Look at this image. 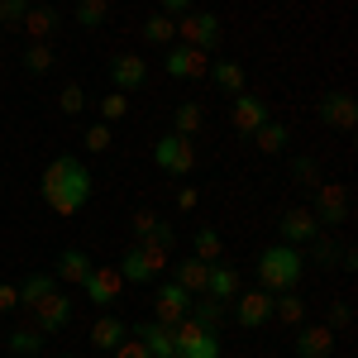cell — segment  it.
Segmentation results:
<instances>
[{
    "label": "cell",
    "mask_w": 358,
    "mask_h": 358,
    "mask_svg": "<svg viewBox=\"0 0 358 358\" xmlns=\"http://www.w3.org/2000/svg\"><path fill=\"white\" fill-rule=\"evenodd\" d=\"M38 196H43V206L53 210V215H77L86 201H91V172H86L72 153H62L53 163L43 167V177H38Z\"/></svg>",
    "instance_id": "cell-1"
},
{
    "label": "cell",
    "mask_w": 358,
    "mask_h": 358,
    "mask_svg": "<svg viewBox=\"0 0 358 358\" xmlns=\"http://www.w3.org/2000/svg\"><path fill=\"white\" fill-rule=\"evenodd\" d=\"M301 273H306V253L296 244H273V248H263V253H258V287H263V292H273V296L296 292Z\"/></svg>",
    "instance_id": "cell-2"
},
{
    "label": "cell",
    "mask_w": 358,
    "mask_h": 358,
    "mask_svg": "<svg viewBox=\"0 0 358 358\" xmlns=\"http://www.w3.org/2000/svg\"><path fill=\"white\" fill-rule=\"evenodd\" d=\"M220 15L215 10H187L182 20H177V43H187V48H201V53H210L215 43H220Z\"/></svg>",
    "instance_id": "cell-3"
},
{
    "label": "cell",
    "mask_w": 358,
    "mask_h": 358,
    "mask_svg": "<svg viewBox=\"0 0 358 358\" xmlns=\"http://www.w3.org/2000/svg\"><path fill=\"white\" fill-rule=\"evenodd\" d=\"M153 163L163 167L167 177H192L196 172V138L163 134L158 143H153Z\"/></svg>",
    "instance_id": "cell-4"
},
{
    "label": "cell",
    "mask_w": 358,
    "mask_h": 358,
    "mask_svg": "<svg viewBox=\"0 0 358 358\" xmlns=\"http://www.w3.org/2000/svg\"><path fill=\"white\" fill-rule=\"evenodd\" d=\"M229 320L239 325V330H263L268 320H273V292H263V287H248L234 296V310H229Z\"/></svg>",
    "instance_id": "cell-5"
},
{
    "label": "cell",
    "mask_w": 358,
    "mask_h": 358,
    "mask_svg": "<svg viewBox=\"0 0 358 358\" xmlns=\"http://www.w3.org/2000/svg\"><path fill=\"white\" fill-rule=\"evenodd\" d=\"M29 315H34V325H38L43 334H62L67 325H72V296H67L62 287H53V292L38 296V306H34Z\"/></svg>",
    "instance_id": "cell-6"
},
{
    "label": "cell",
    "mask_w": 358,
    "mask_h": 358,
    "mask_svg": "<svg viewBox=\"0 0 358 358\" xmlns=\"http://www.w3.org/2000/svg\"><path fill=\"white\" fill-rule=\"evenodd\" d=\"M172 334H177V358H220V334L201 330L192 315H187V320H177Z\"/></svg>",
    "instance_id": "cell-7"
},
{
    "label": "cell",
    "mask_w": 358,
    "mask_h": 358,
    "mask_svg": "<svg viewBox=\"0 0 358 358\" xmlns=\"http://www.w3.org/2000/svg\"><path fill=\"white\" fill-rule=\"evenodd\" d=\"M163 67H167V77H172V82H196V77H206V72H210V53L187 48V43H167Z\"/></svg>",
    "instance_id": "cell-8"
},
{
    "label": "cell",
    "mask_w": 358,
    "mask_h": 358,
    "mask_svg": "<svg viewBox=\"0 0 358 358\" xmlns=\"http://www.w3.org/2000/svg\"><path fill=\"white\" fill-rule=\"evenodd\" d=\"M310 215H315V220L320 224H344L349 220V187H344V182H320V187H315V210H310Z\"/></svg>",
    "instance_id": "cell-9"
},
{
    "label": "cell",
    "mask_w": 358,
    "mask_h": 358,
    "mask_svg": "<svg viewBox=\"0 0 358 358\" xmlns=\"http://www.w3.org/2000/svg\"><path fill=\"white\" fill-rule=\"evenodd\" d=\"M268 120H273V110H268L263 96H253V91H239V96H234V106H229V124H234L244 138H253V129L268 124Z\"/></svg>",
    "instance_id": "cell-10"
},
{
    "label": "cell",
    "mask_w": 358,
    "mask_h": 358,
    "mask_svg": "<svg viewBox=\"0 0 358 358\" xmlns=\"http://www.w3.org/2000/svg\"><path fill=\"white\" fill-rule=\"evenodd\" d=\"M187 310H192V292H182L177 282H158V292H153V320L177 325V320H187Z\"/></svg>",
    "instance_id": "cell-11"
},
{
    "label": "cell",
    "mask_w": 358,
    "mask_h": 358,
    "mask_svg": "<svg viewBox=\"0 0 358 358\" xmlns=\"http://www.w3.org/2000/svg\"><path fill=\"white\" fill-rule=\"evenodd\" d=\"M320 124H325V129H344V134H349V129L358 124L354 96H349V91H325V96H320Z\"/></svg>",
    "instance_id": "cell-12"
},
{
    "label": "cell",
    "mask_w": 358,
    "mask_h": 358,
    "mask_svg": "<svg viewBox=\"0 0 358 358\" xmlns=\"http://www.w3.org/2000/svg\"><path fill=\"white\" fill-rule=\"evenodd\" d=\"M277 234H282V244H310L315 234H320V220L310 215V206H292L282 220H277Z\"/></svg>",
    "instance_id": "cell-13"
},
{
    "label": "cell",
    "mask_w": 358,
    "mask_h": 358,
    "mask_svg": "<svg viewBox=\"0 0 358 358\" xmlns=\"http://www.w3.org/2000/svg\"><path fill=\"white\" fill-rule=\"evenodd\" d=\"M106 72H110L115 91H124V96H129V91H138V86L148 82V62H143L138 53H115Z\"/></svg>",
    "instance_id": "cell-14"
},
{
    "label": "cell",
    "mask_w": 358,
    "mask_h": 358,
    "mask_svg": "<svg viewBox=\"0 0 358 358\" xmlns=\"http://www.w3.org/2000/svg\"><path fill=\"white\" fill-rule=\"evenodd\" d=\"M86 296L96 306H115L120 296H124V277H120V268H91L86 273Z\"/></svg>",
    "instance_id": "cell-15"
},
{
    "label": "cell",
    "mask_w": 358,
    "mask_h": 358,
    "mask_svg": "<svg viewBox=\"0 0 358 358\" xmlns=\"http://www.w3.org/2000/svg\"><path fill=\"white\" fill-rule=\"evenodd\" d=\"M292 349H296V358H330L334 354V330L330 325H296Z\"/></svg>",
    "instance_id": "cell-16"
},
{
    "label": "cell",
    "mask_w": 358,
    "mask_h": 358,
    "mask_svg": "<svg viewBox=\"0 0 358 358\" xmlns=\"http://www.w3.org/2000/svg\"><path fill=\"white\" fill-rule=\"evenodd\" d=\"M57 29H62V10L57 5H29L24 24H20V34H29L34 43H48Z\"/></svg>",
    "instance_id": "cell-17"
},
{
    "label": "cell",
    "mask_w": 358,
    "mask_h": 358,
    "mask_svg": "<svg viewBox=\"0 0 358 358\" xmlns=\"http://www.w3.org/2000/svg\"><path fill=\"white\" fill-rule=\"evenodd\" d=\"M134 334L143 339V349L153 358H177V334H172V325H163V320H138Z\"/></svg>",
    "instance_id": "cell-18"
},
{
    "label": "cell",
    "mask_w": 358,
    "mask_h": 358,
    "mask_svg": "<svg viewBox=\"0 0 358 358\" xmlns=\"http://www.w3.org/2000/svg\"><path fill=\"white\" fill-rule=\"evenodd\" d=\"M192 315L201 330H210V334H220L224 325H229V301H215V296H192Z\"/></svg>",
    "instance_id": "cell-19"
},
{
    "label": "cell",
    "mask_w": 358,
    "mask_h": 358,
    "mask_svg": "<svg viewBox=\"0 0 358 358\" xmlns=\"http://www.w3.org/2000/svg\"><path fill=\"white\" fill-rule=\"evenodd\" d=\"M244 292V282L234 268H224V263H210V273H206V296H215V301H234Z\"/></svg>",
    "instance_id": "cell-20"
},
{
    "label": "cell",
    "mask_w": 358,
    "mask_h": 358,
    "mask_svg": "<svg viewBox=\"0 0 358 358\" xmlns=\"http://www.w3.org/2000/svg\"><path fill=\"white\" fill-rule=\"evenodd\" d=\"M124 334H129V330H124V320H120V315H101V320L91 325L86 339H91V349H96V354H115V344H120Z\"/></svg>",
    "instance_id": "cell-21"
},
{
    "label": "cell",
    "mask_w": 358,
    "mask_h": 358,
    "mask_svg": "<svg viewBox=\"0 0 358 358\" xmlns=\"http://www.w3.org/2000/svg\"><path fill=\"white\" fill-rule=\"evenodd\" d=\"M120 277H124V287L134 282V287H143V282H153V263H148V253L138 244L124 248V258H120Z\"/></svg>",
    "instance_id": "cell-22"
},
{
    "label": "cell",
    "mask_w": 358,
    "mask_h": 358,
    "mask_svg": "<svg viewBox=\"0 0 358 358\" xmlns=\"http://www.w3.org/2000/svg\"><path fill=\"white\" fill-rule=\"evenodd\" d=\"M91 268H96V263L86 258L82 248H62V253H57V277H62V287H67V282H72V287H82Z\"/></svg>",
    "instance_id": "cell-23"
},
{
    "label": "cell",
    "mask_w": 358,
    "mask_h": 358,
    "mask_svg": "<svg viewBox=\"0 0 358 358\" xmlns=\"http://www.w3.org/2000/svg\"><path fill=\"white\" fill-rule=\"evenodd\" d=\"M206 273H210V263H201V258H182L172 282H177L182 292H192V296H206Z\"/></svg>",
    "instance_id": "cell-24"
},
{
    "label": "cell",
    "mask_w": 358,
    "mask_h": 358,
    "mask_svg": "<svg viewBox=\"0 0 358 358\" xmlns=\"http://www.w3.org/2000/svg\"><path fill=\"white\" fill-rule=\"evenodd\" d=\"M210 77H215V86H220L224 96H239V91H244V67H239L234 57H215Z\"/></svg>",
    "instance_id": "cell-25"
},
{
    "label": "cell",
    "mask_w": 358,
    "mask_h": 358,
    "mask_svg": "<svg viewBox=\"0 0 358 358\" xmlns=\"http://www.w3.org/2000/svg\"><path fill=\"white\" fill-rule=\"evenodd\" d=\"M201 124H206V115H201V106H196V101H182V106L172 110V134L196 138V134H201Z\"/></svg>",
    "instance_id": "cell-26"
},
{
    "label": "cell",
    "mask_w": 358,
    "mask_h": 358,
    "mask_svg": "<svg viewBox=\"0 0 358 358\" xmlns=\"http://www.w3.org/2000/svg\"><path fill=\"white\" fill-rule=\"evenodd\" d=\"M273 320H282V325H306V301L296 296V292H282V296H273Z\"/></svg>",
    "instance_id": "cell-27"
},
{
    "label": "cell",
    "mask_w": 358,
    "mask_h": 358,
    "mask_svg": "<svg viewBox=\"0 0 358 358\" xmlns=\"http://www.w3.org/2000/svg\"><path fill=\"white\" fill-rule=\"evenodd\" d=\"M287 124H282V120H268V124H258V129H253V143H258V153H282V148H287Z\"/></svg>",
    "instance_id": "cell-28"
},
{
    "label": "cell",
    "mask_w": 358,
    "mask_h": 358,
    "mask_svg": "<svg viewBox=\"0 0 358 358\" xmlns=\"http://www.w3.org/2000/svg\"><path fill=\"white\" fill-rule=\"evenodd\" d=\"M143 38L158 43V48L177 43V20H172V15H148V20H143Z\"/></svg>",
    "instance_id": "cell-29"
},
{
    "label": "cell",
    "mask_w": 358,
    "mask_h": 358,
    "mask_svg": "<svg viewBox=\"0 0 358 358\" xmlns=\"http://www.w3.org/2000/svg\"><path fill=\"white\" fill-rule=\"evenodd\" d=\"M53 67H57L53 43H29V48H24V72H34V77H48Z\"/></svg>",
    "instance_id": "cell-30"
},
{
    "label": "cell",
    "mask_w": 358,
    "mask_h": 358,
    "mask_svg": "<svg viewBox=\"0 0 358 358\" xmlns=\"http://www.w3.org/2000/svg\"><path fill=\"white\" fill-rule=\"evenodd\" d=\"M43 339H48V334L38 330V325H20V330L10 334L5 344H10V354H24V358H34V354H38V344H43Z\"/></svg>",
    "instance_id": "cell-31"
},
{
    "label": "cell",
    "mask_w": 358,
    "mask_h": 358,
    "mask_svg": "<svg viewBox=\"0 0 358 358\" xmlns=\"http://www.w3.org/2000/svg\"><path fill=\"white\" fill-rule=\"evenodd\" d=\"M224 253V244H220V234L206 224V229H196V239H192V258H201V263H215Z\"/></svg>",
    "instance_id": "cell-32"
},
{
    "label": "cell",
    "mask_w": 358,
    "mask_h": 358,
    "mask_svg": "<svg viewBox=\"0 0 358 358\" xmlns=\"http://www.w3.org/2000/svg\"><path fill=\"white\" fill-rule=\"evenodd\" d=\"M57 282L48 273H34V277H24V282H20V306H24V310H34V306H38V296H43V292H53Z\"/></svg>",
    "instance_id": "cell-33"
},
{
    "label": "cell",
    "mask_w": 358,
    "mask_h": 358,
    "mask_svg": "<svg viewBox=\"0 0 358 358\" xmlns=\"http://www.w3.org/2000/svg\"><path fill=\"white\" fill-rule=\"evenodd\" d=\"M110 20V0H77V24L82 29H101Z\"/></svg>",
    "instance_id": "cell-34"
},
{
    "label": "cell",
    "mask_w": 358,
    "mask_h": 358,
    "mask_svg": "<svg viewBox=\"0 0 358 358\" xmlns=\"http://www.w3.org/2000/svg\"><path fill=\"white\" fill-rule=\"evenodd\" d=\"M339 253H344V248L334 244V239H325V234L310 239V263H315V268H339Z\"/></svg>",
    "instance_id": "cell-35"
},
{
    "label": "cell",
    "mask_w": 358,
    "mask_h": 358,
    "mask_svg": "<svg viewBox=\"0 0 358 358\" xmlns=\"http://www.w3.org/2000/svg\"><path fill=\"white\" fill-rule=\"evenodd\" d=\"M57 110L62 115H82L86 110V86L82 82H62V91H57Z\"/></svg>",
    "instance_id": "cell-36"
},
{
    "label": "cell",
    "mask_w": 358,
    "mask_h": 358,
    "mask_svg": "<svg viewBox=\"0 0 358 358\" xmlns=\"http://www.w3.org/2000/svg\"><path fill=\"white\" fill-rule=\"evenodd\" d=\"M124 115H129V96H124V91H106V96H101V120L115 124V120H124Z\"/></svg>",
    "instance_id": "cell-37"
},
{
    "label": "cell",
    "mask_w": 358,
    "mask_h": 358,
    "mask_svg": "<svg viewBox=\"0 0 358 358\" xmlns=\"http://www.w3.org/2000/svg\"><path fill=\"white\" fill-rule=\"evenodd\" d=\"M29 15V0H0V29L10 34V29H20Z\"/></svg>",
    "instance_id": "cell-38"
},
{
    "label": "cell",
    "mask_w": 358,
    "mask_h": 358,
    "mask_svg": "<svg viewBox=\"0 0 358 358\" xmlns=\"http://www.w3.org/2000/svg\"><path fill=\"white\" fill-rule=\"evenodd\" d=\"M86 153H106V148H110L115 143V134H110V124H106V120H96V124H91V129H86Z\"/></svg>",
    "instance_id": "cell-39"
},
{
    "label": "cell",
    "mask_w": 358,
    "mask_h": 358,
    "mask_svg": "<svg viewBox=\"0 0 358 358\" xmlns=\"http://www.w3.org/2000/svg\"><path fill=\"white\" fill-rule=\"evenodd\" d=\"M292 177H296V182H306V187H320V167H315V158L296 153V158H292Z\"/></svg>",
    "instance_id": "cell-40"
},
{
    "label": "cell",
    "mask_w": 358,
    "mask_h": 358,
    "mask_svg": "<svg viewBox=\"0 0 358 358\" xmlns=\"http://www.w3.org/2000/svg\"><path fill=\"white\" fill-rule=\"evenodd\" d=\"M110 358H153V354L143 349V339H138V334H124V339L115 344V354H110Z\"/></svg>",
    "instance_id": "cell-41"
},
{
    "label": "cell",
    "mask_w": 358,
    "mask_h": 358,
    "mask_svg": "<svg viewBox=\"0 0 358 358\" xmlns=\"http://www.w3.org/2000/svg\"><path fill=\"white\" fill-rule=\"evenodd\" d=\"M354 325V306L349 301H334V310H330V330L339 334V330H349Z\"/></svg>",
    "instance_id": "cell-42"
},
{
    "label": "cell",
    "mask_w": 358,
    "mask_h": 358,
    "mask_svg": "<svg viewBox=\"0 0 358 358\" xmlns=\"http://www.w3.org/2000/svg\"><path fill=\"white\" fill-rule=\"evenodd\" d=\"M153 224H158V215H153V210H138V215H134V244L153 234Z\"/></svg>",
    "instance_id": "cell-43"
},
{
    "label": "cell",
    "mask_w": 358,
    "mask_h": 358,
    "mask_svg": "<svg viewBox=\"0 0 358 358\" xmlns=\"http://www.w3.org/2000/svg\"><path fill=\"white\" fill-rule=\"evenodd\" d=\"M0 310H20V282H0Z\"/></svg>",
    "instance_id": "cell-44"
},
{
    "label": "cell",
    "mask_w": 358,
    "mask_h": 358,
    "mask_svg": "<svg viewBox=\"0 0 358 358\" xmlns=\"http://www.w3.org/2000/svg\"><path fill=\"white\" fill-rule=\"evenodd\" d=\"M192 10V0H158V15H172V20H182Z\"/></svg>",
    "instance_id": "cell-45"
},
{
    "label": "cell",
    "mask_w": 358,
    "mask_h": 358,
    "mask_svg": "<svg viewBox=\"0 0 358 358\" xmlns=\"http://www.w3.org/2000/svg\"><path fill=\"white\" fill-rule=\"evenodd\" d=\"M196 206H201L196 187H182V192H177V210H196Z\"/></svg>",
    "instance_id": "cell-46"
},
{
    "label": "cell",
    "mask_w": 358,
    "mask_h": 358,
    "mask_svg": "<svg viewBox=\"0 0 358 358\" xmlns=\"http://www.w3.org/2000/svg\"><path fill=\"white\" fill-rule=\"evenodd\" d=\"M0 38H5V29H0Z\"/></svg>",
    "instance_id": "cell-47"
},
{
    "label": "cell",
    "mask_w": 358,
    "mask_h": 358,
    "mask_svg": "<svg viewBox=\"0 0 358 358\" xmlns=\"http://www.w3.org/2000/svg\"><path fill=\"white\" fill-rule=\"evenodd\" d=\"M62 358H72V354H62Z\"/></svg>",
    "instance_id": "cell-48"
},
{
    "label": "cell",
    "mask_w": 358,
    "mask_h": 358,
    "mask_svg": "<svg viewBox=\"0 0 358 358\" xmlns=\"http://www.w3.org/2000/svg\"><path fill=\"white\" fill-rule=\"evenodd\" d=\"M72 5H77V0H72Z\"/></svg>",
    "instance_id": "cell-49"
}]
</instances>
